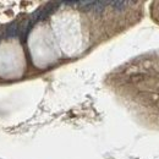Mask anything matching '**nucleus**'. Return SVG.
Here are the masks:
<instances>
[{
	"mask_svg": "<svg viewBox=\"0 0 159 159\" xmlns=\"http://www.w3.org/2000/svg\"><path fill=\"white\" fill-rule=\"evenodd\" d=\"M20 33V26L17 22H12L6 27L5 31V37L6 38H15L16 36H19Z\"/></svg>",
	"mask_w": 159,
	"mask_h": 159,
	"instance_id": "obj_1",
	"label": "nucleus"
},
{
	"mask_svg": "<svg viewBox=\"0 0 159 159\" xmlns=\"http://www.w3.org/2000/svg\"><path fill=\"white\" fill-rule=\"evenodd\" d=\"M108 4H109L108 1H94V5H93L92 10H93L96 14H102Z\"/></svg>",
	"mask_w": 159,
	"mask_h": 159,
	"instance_id": "obj_2",
	"label": "nucleus"
},
{
	"mask_svg": "<svg viewBox=\"0 0 159 159\" xmlns=\"http://www.w3.org/2000/svg\"><path fill=\"white\" fill-rule=\"evenodd\" d=\"M77 5H79L77 7L81 11H89V10H92L94 1H77Z\"/></svg>",
	"mask_w": 159,
	"mask_h": 159,
	"instance_id": "obj_3",
	"label": "nucleus"
},
{
	"mask_svg": "<svg viewBox=\"0 0 159 159\" xmlns=\"http://www.w3.org/2000/svg\"><path fill=\"white\" fill-rule=\"evenodd\" d=\"M110 4H111V7L114 10H116V11H122L126 7V5H127L126 1H113Z\"/></svg>",
	"mask_w": 159,
	"mask_h": 159,
	"instance_id": "obj_4",
	"label": "nucleus"
}]
</instances>
